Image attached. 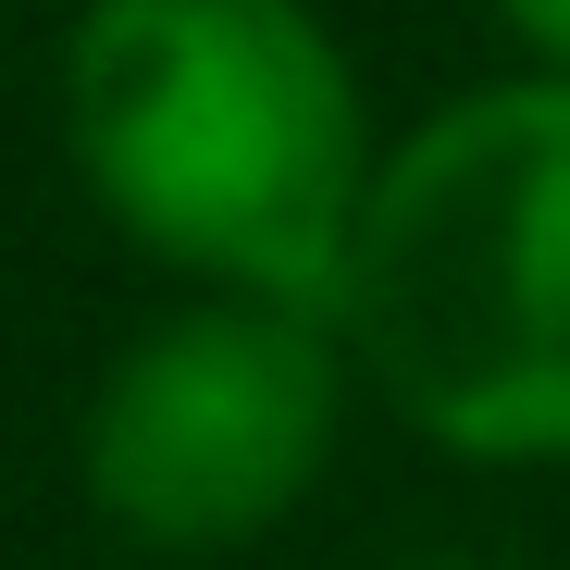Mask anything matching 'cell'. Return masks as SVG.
<instances>
[{"mask_svg": "<svg viewBox=\"0 0 570 570\" xmlns=\"http://www.w3.org/2000/svg\"><path fill=\"white\" fill-rule=\"evenodd\" d=\"M497 13H509V38L533 50V75L570 87V0H497Z\"/></svg>", "mask_w": 570, "mask_h": 570, "instance_id": "cell-4", "label": "cell"}, {"mask_svg": "<svg viewBox=\"0 0 570 570\" xmlns=\"http://www.w3.org/2000/svg\"><path fill=\"white\" fill-rule=\"evenodd\" d=\"M397 570H471V558H397Z\"/></svg>", "mask_w": 570, "mask_h": 570, "instance_id": "cell-5", "label": "cell"}, {"mask_svg": "<svg viewBox=\"0 0 570 570\" xmlns=\"http://www.w3.org/2000/svg\"><path fill=\"white\" fill-rule=\"evenodd\" d=\"M62 137L149 261L335 323L372 112L311 0H87L62 38Z\"/></svg>", "mask_w": 570, "mask_h": 570, "instance_id": "cell-1", "label": "cell"}, {"mask_svg": "<svg viewBox=\"0 0 570 570\" xmlns=\"http://www.w3.org/2000/svg\"><path fill=\"white\" fill-rule=\"evenodd\" d=\"M347 422V347L285 298H186L100 372L75 434L87 509L149 558H236L298 521Z\"/></svg>", "mask_w": 570, "mask_h": 570, "instance_id": "cell-3", "label": "cell"}, {"mask_svg": "<svg viewBox=\"0 0 570 570\" xmlns=\"http://www.w3.org/2000/svg\"><path fill=\"white\" fill-rule=\"evenodd\" d=\"M335 347L446 459H570V87L509 75L372 161Z\"/></svg>", "mask_w": 570, "mask_h": 570, "instance_id": "cell-2", "label": "cell"}]
</instances>
